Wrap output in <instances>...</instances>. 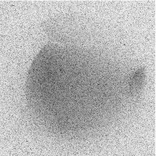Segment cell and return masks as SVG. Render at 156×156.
I'll use <instances>...</instances> for the list:
<instances>
[{"mask_svg":"<svg viewBox=\"0 0 156 156\" xmlns=\"http://www.w3.org/2000/svg\"><path fill=\"white\" fill-rule=\"evenodd\" d=\"M146 72L143 68H140L135 71L130 80L131 87H140L144 83L146 78Z\"/></svg>","mask_w":156,"mask_h":156,"instance_id":"obj_1","label":"cell"}]
</instances>
